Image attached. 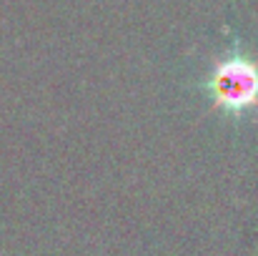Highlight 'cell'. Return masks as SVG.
<instances>
[{"instance_id": "obj_1", "label": "cell", "mask_w": 258, "mask_h": 256, "mask_svg": "<svg viewBox=\"0 0 258 256\" xmlns=\"http://www.w3.org/2000/svg\"><path fill=\"white\" fill-rule=\"evenodd\" d=\"M203 90L213 108L228 118H243L258 111V61H253L238 43L213 61Z\"/></svg>"}]
</instances>
